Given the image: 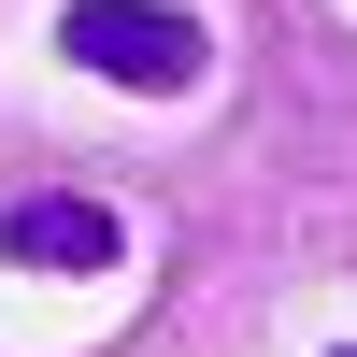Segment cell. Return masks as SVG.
Instances as JSON below:
<instances>
[{"label":"cell","mask_w":357,"mask_h":357,"mask_svg":"<svg viewBox=\"0 0 357 357\" xmlns=\"http://www.w3.org/2000/svg\"><path fill=\"white\" fill-rule=\"evenodd\" d=\"M343 357H357V343H343Z\"/></svg>","instance_id":"3957f363"},{"label":"cell","mask_w":357,"mask_h":357,"mask_svg":"<svg viewBox=\"0 0 357 357\" xmlns=\"http://www.w3.org/2000/svg\"><path fill=\"white\" fill-rule=\"evenodd\" d=\"M57 57L100 86H129V100H186L200 72H215V29L186 15V0H72L57 15Z\"/></svg>","instance_id":"6da1fadb"},{"label":"cell","mask_w":357,"mask_h":357,"mask_svg":"<svg viewBox=\"0 0 357 357\" xmlns=\"http://www.w3.org/2000/svg\"><path fill=\"white\" fill-rule=\"evenodd\" d=\"M129 257V229L100 215V200H57V186H29V200H0V272H114Z\"/></svg>","instance_id":"7a4b0ae2"}]
</instances>
